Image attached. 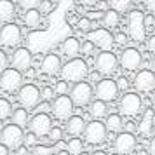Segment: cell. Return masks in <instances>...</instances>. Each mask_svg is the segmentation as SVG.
<instances>
[{
    "label": "cell",
    "mask_w": 155,
    "mask_h": 155,
    "mask_svg": "<svg viewBox=\"0 0 155 155\" xmlns=\"http://www.w3.org/2000/svg\"><path fill=\"white\" fill-rule=\"evenodd\" d=\"M63 80L66 82H84L85 78L89 77V66L82 58H75V59H68L63 64V70H61Z\"/></svg>",
    "instance_id": "1"
},
{
    "label": "cell",
    "mask_w": 155,
    "mask_h": 155,
    "mask_svg": "<svg viewBox=\"0 0 155 155\" xmlns=\"http://www.w3.org/2000/svg\"><path fill=\"white\" fill-rule=\"evenodd\" d=\"M145 18H147V16L143 14V11H140V9H133V11L129 12V19H127V25H129V35H131V38L136 40V42L145 40V35H147Z\"/></svg>",
    "instance_id": "2"
},
{
    "label": "cell",
    "mask_w": 155,
    "mask_h": 155,
    "mask_svg": "<svg viewBox=\"0 0 155 155\" xmlns=\"http://www.w3.org/2000/svg\"><path fill=\"white\" fill-rule=\"evenodd\" d=\"M40 98H42V92L40 89L33 84H25L18 91V101L21 103L23 108L26 110H33L40 105Z\"/></svg>",
    "instance_id": "3"
},
{
    "label": "cell",
    "mask_w": 155,
    "mask_h": 155,
    "mask_svg": "<svg viewBox=\"0 0 155 155\" xmlns=\"http://www.w3.org/2000/svg\"><path fill=\"white\" fill-rule=\"evenodd\" d=\"M0 143H4L9 150H11V148L18 150V148L25 143V133H23V127L14 126V124L5 126L4 129H2V133H0Z\"/></svg>",
    "instance_id": "4"
},
{
    "label": "cell",
    "mask_w": 155,
    "mask_h": 155,
    "mask_svg": "<svg viewBox=\"0 0 155 155\" xmlns=\"http://www.w3.org/2000/svg\"><path fill=\"white\" fill-rule=\"evenodd\" d=\"M143 108V101L138 92H126L119 101V112L126 117H136Z\"/></svg>",
    "instance_id": "5"
},
{
    "label": "cell",
    "mask_w": 155,
    "mask_h": 155,
    "mask_svg": "<svg viewBox=\"0 0 155 155\" xmlns=\"http://www.w3.org/2000/svg\"><path fill=\"white\" fill-rule=\"evenodd\" d=\"M92 96H94V89L89 82H78L71 87L70 98L75 106H87L92 103Z\"/></svg>",
    "instance_id": "6"
},
{
    "label": "cell",
    "mask_w": 155,
    "mask_h": 155,
    "mask_svg": "<svg viewBox=\"0 0 155 155\" xmlns=\"http://www.w3.org/2000/svg\"><path fill=\"white\" fill-rule=\"evenodd\" d=\"M106 133H108V129H106L105 122H101V120H91L84 131V138L91 145H101V143L106 141Z\"/></svg>",
    "instance_id": "7"
},
{
    "label": "cell",
    "mask_w": 155,
    "mask_h": 155,
    "mask_svg": "<svg viewBox=\"0 0 155 155\" xmlns=\"http://www.w3.org/2000/svg\"><path fill=\"white\" fill-rule=\"evenodd\" d=\"M117 94H119V85L112 78H101V82H98L96 87H94V96H96V99L105 101V103L113 101V99L117 98Z\"/></svg>",
    "instance_id": "8"
},
{
    "label": "cell",
    "mask_w": 155,
    "mask_h": 155,
    "mask_svg": "<svg viewBox=\"0 0 155 155\" xmlns=\"http://www.w3.org/2000/svg\"><path fill=\"white\" fill-rule=\"evenodd\" d=\"M117 64H119V58L113 54L112 51H101L96 59H94V66L96 71H99L101 75H110L117 70Z\"/></svg>",
    "instance_id": "9"
},
{
    "label": "cell",
    "mask_w": 155,
    "mask_h": 155,
    "mask_svg": "<svg viewBox=\"0 0 155 155\" xmlns=\"http://www.w3.org/2000/svg\"><path fill=\"white\" fill-rule=\"evenodd\" d=\"M23 87V75L21 71L14 68H7L4 73H0V89L5 92L19 91Z\"/></svg>",
    "instance_id": "10"
},
{
    "label": "cell",
    "mask_w": 155,
    "mask_h": 155,
    "mask_svg": "<svg viewBox=\"0 0 155 155\" xmlns=\"http://www.w3.org/2000/svg\"><path fill=\"white\" fill-rule=\"evenodd\" d=\"M87 40H91L101 51H112V45L115 44V37L106 28H94L87 33Z\"/></svg>",
    "instance_id": "11"
},
{
    "label": "cell",
    "mask_w": 155,
    "mask_h": 155,
    "mask_svg": "<svg viewBox=\"0 0 155 155\" xmlns=\"http://www.w3.org/2000/svg\"><path fill=\"white\" fill-rule=\"evenodd\" d=\"M119 63L124 70L136 71L141 66V63H143V56H141V52L136 47H126L119 58Z\"/></svg>",
    "instance_id": "12"
},
{
    "label": "cell",
    "mask_w": 155,
    "mask_h": 155,
    "mask_svg": "<svg viewBox=\"0 0 155 155\" xmlns=\"http://www.w3.org/2000/svg\"><path fill=\"white\" fill-rule=\"evenodd\" d=\"M73 106L70 96H58L52 101V115L59 120H68L73 117Z\"/></svg>",
    "instance_id": "13"
},
{
    "label": "cell",
    "mask_w": 155,
    "mask_h": 155,
    "mask_svg": "<svg viewBox=\"0 0 155 155\" xmlns=\"http://www.w3.org/2000/svg\"><path fill=\"white\" fill-rule=\"evenodd\" d=\"M21 42V28L16 23H7L0 28V44L5 47H16Z\"/></svg>",
    "instance_id": "14"
},
{
    "label": "cell",
    "mask_w": 155,
    "mask_h": 155,
    "mask_svg": "<svg viewBox=\"0 0 155 155\" xmlns=\"http://www.w3.org/2000/svg\"><path fill=\"white\" fill-rule=\"evenodd\" d=\"M28 126L33 134H37L38 138H44V136H49V133L52 131V120L47 113H37L35 117H31Z\"/></svg>",
    "instance_id": "15"
},
{
    "label": "cell",
    "mask_w": 155,
    "mask_h": 155,
    "mask_svg": "<svg viewBox=\"0 0 155 155\" xmlns=\"http://www.w3.org/2000/svg\"><path fill=\"white\" fill-rule=\"evenodd\" d=\"M31 63H33V56H31L30 49H26V47H18L11 56V68H14L18 71L30 70Z\"/></svg>",
    "instance_id": "16"
},
{
    "label": "cell",
    "mask_w": 155,
    "mask_h": 155,
    "mask_svg": "<svg viewBox=\"0 0 155 155\" xmlns=\"http://www.w3.org/2000/svg\"><path fill=\"white\" fill-rule=\"evenodd\" d=\"M113 148L119 155H129L134 152L136 148V138H134L133 133H126L122 131L115 136V141H113Z\"/></svg>",
    "instance_id": "17"
},
{
    "label": "cell",
    "mask_w": 155,
    "mask_h": 155,
    "mask_svg": "<svg viewBox=\"0 0 155 155\" xmlns=\"http://www.w3.org/2000/svg\"><path fill=\"white\" fill-rule=\"evenodd\" d=\"M134 87L140 92H148L155 87V73L152 70H141L134 77Z\"/></svg>",
    "instance_id": "18"
},
{
    "label": "cell",
    "mask_w": 155,
    "mask_h": 155,
    "mask_svg": "<svg viewBox=\"0 0 155 155\" xmlns=\"http://www.w3.org/2000/svg\"><path fill=\"white\" fill-rule=\"evenodd\" d=\"M40 70L42 73L45 75H51V77H54L58 73H61L63 70V64H61V59L58 54H45L42 59V64H40Z\"/></svg>",
    "instance_id": "19"
},
{
    "label": "cell",
    "mask_w": 155,
    "mask_h": 155,
    "mask_svg": "<svg viewBox=\"0 0 155 155\" xmlns=\"http://www.w3.org/2000/svg\"><path fill=\"white\" fill-rule=\"evenodd\" d=\"M80 45H82V44L78 42V38L68 37V38H64L63 44H61V52H63L68 59H75V58H78V54H80Z\"/></svg>",
    "instance_id": "20"
},
{
    "label": "cell",
    "mask_w": 155,
    "mask_h": 155,
    "mask_svg": "<svg viewBox=\"0 0 155 155\" xmlns=\"http://www.w3.org/2000/svg\"><path fill=\"white\" fill-rule=\"evenodd\" d=\"M85 127H87V122H85L80 115H73L71 119L66 120L64 129H66V133L71 134V136H78V134H84Z\"/></svg>",
    "instance_id": "21"
},
{
    "label": "cell",
    "mask_w": 155,
    "mask_h": 155,
    "mask_svg": "<svg viewBox=\"0 0 155 155\" xmlns=\"http://www.w3.org/2000/svg\"><path fill=\"white\" fill-rule=\"evenodd\" d=\"M89 113H91L92 120H101L103 117H108V108H106L105 101H99V99H94L91 105H89Z\"/></svg>",
    "instance_id": "22"
},
{
    "label": "cell",
    "mask_w": 155,
    "mask_h": 155,
    "mask_svg": "<svg viewBox=\"0 0 155 155\" xmlns=\"http://www.w3.org/2000/svg\"><path fill=\"white\" fill-rule=\"evenodd\" d=\"M105 126L110 133H122L124 131V122H122V117L120 113H110L105 120Z\"/></svg>",
    "instance_id": "23"
},
{
    "label": "cell",
    "mask_w": 155,
    "mask_h": 155,
    "mask_svg": "<svg viewBox=\"0 0 155 155\" xmlns=\"http://www.w3.org/2000/svg\"><path fill=\"white\" fill-rule=\"evenodd\" d=\"M16 16V5L11 0H0V21L9 23Z\"/></svg>",
    "instance_id": "24"
},
{
    "label": "cell",
    "mask_w": 155,
    "mask_h": 155,
    "mask_svg": "<svg viewBox=\"0 0 155 155\" xmlns=\"http://www.w3.org/2000/svg\"><path fill=\"white\" fill-rule=\"evenodd\" d=\"M11 120H12V124H14V126L25 127L26 124H30V120H31V119H30V115H28V110H26V108H23V106H19V108H14Z\"/></svg>",
    "instance_id": "25"
},
{
    "label": "cell",
    "mask_w": 155,
    "mask_h": 155,
    "mask_svg": "<svg viewBox=\"0 0 155 155\" xmlns=\"http://www.w3.org/2000/svg\"><path fill=\"white\" fill-rule=\"evenodd\" d=\"M153 110L150 108V110H145L143 112V117H141L140 124H138V131H140L141 134H148L150 133V129H152V126H153Z\"/></svg>",
    "instance_id": "26"
},
{
    "label": "cell",
    "mask_w": 155,
    "mask_h": 155,
    "mask_svg": "<svg viewBox=\"0 0 155 155\" xmlns=\"http://www.w3.org/2000/svg\"><path fill=\"white\" fill-rule=\"evenodd\" d=\"M119 23H120V14L117 11H113V9H108L105 12V16H103V26L106 30H113L119 26Z\"/></svg>",
    "instance_id": "27"
},
{
    "label": "cell",
    "mask_w": 155,
    "mask_h": 155,
    "mask_svg": "<svg viewBox=\"0 0 155 155\" xmlns=\"http://www.w3.org/2000/svg\"><path fill=\"white\" fill-rule=\"evenodd\" d=\"M40 18H42V14L38 12V9H33V11H26L23 14V21L28 28H37L40 25Z\"/></svg>",
    "instance_id": "28"
},
{
    "label": "cell",
    "mask_w": 155,
    "mask_h": 155,
    "mask_svg": "<svg viewBox=\"0 0 155 155\" xmlns=\"http://www.w3.org/2000/svg\"><path fill=\"white\" fill-rule=\"evenodd\" d=\"M68 152H70V155H82L84 153V145H82V140H78V138H71V140H68Z\"/></svg>",
    "instance_id": "29"
},
{
    "label": "cell",
    "mask_w": 155,
    "mask_h": 155,
    "mask_svg": "<svg viewBox=\"0 0 155 155\" xmlns=\"http://www.w3.org/2000/svg\"><path fill=\"white\" fill-rule=\"evenodd\" d=\"M12 105L11 101L5 98H0V120H7L9 117H12Z\"/></svg>",
    "instance_id": "30"
},
{
    "label": "cell",
    "mask_w": 155,
    "mask_h": 155,
    "mask_svg": "<svg viewBox=\"0 0 155 155\" xmlns=\"http://www.w3.org/2000/svg\"><path fill=\"white\" fill-rule=\"evenodd\" d=\"M108 4H110V9L117 12H124V11H129L133 0H108Z\"/></svg>",
    "instance_id": "31"
},
{
    "label": "cell",
    "mask_w": 155,
    "mask_h": 155,
    "mask_svg": "<svg viewBox=\"0 0 155 155\" xmlns=\"http://www.w3.org/2000/svg\"><path fill=\"white\" fill-rule=\"evenodd\" d=\"M91 26H94V25H92V21L87 18V16H82V18L78 19V23H77V26H75V28H77L78 31L89 33V31H91Z\"/></svg>",
    "instance_id": "32"
},
{
    "label": "cell",
    "mask_w": 155,
    "mask_h": 155,
    "mask_svg": "<svg viewBox=\"0 0 155 155\" xmlns=\"http://www.w3.org/2000/svg\"><path fill=\"white\" fill-rule=\"evenodd\" d=\"M40 2H42V0H18L19 7H21L25 12H26V11H33L35 7H38Z\"/></svg>",
    "instance_id": "33"
},
{
    "label": "cell",
    "mask_w": 155,
    "mask_h": 155,
    "mask_svg": "<svg viewBox=\"0 0 155 155\" xmlns=\"http://www.w3.org/2000/svg\"><path fill=\"white\" fill-rule=\"evenodd\" d=\"M68 91H71V89H68V82H66V80H59V82H56V85H54V92H56L58 96H66Z\"/></svg>",
    "instance_id": "34"
},
{
    "label": "cell",
    "mask_w": 155,
    "mask_h": 155,
    "mask_svg": "<svg viewBox=\"0 0 155 155\" xmlns=\"http://www.w3.org/2000/svg\"><path fill=\"white\" fill-rule=\"evenodd\" d=\"M52 9H54V2L52 0H42L40 5H38V12L40 14H49V12H52Z\"/></svg>",
    "instance_id": "35"
},
{
    "label": "cell",
    "mask_w": 155,
    "mask_h": 155,
    "mask_svg": "<svg viewBox=\"0 0 155 155\" xmlns=\"http://www.w3.org/2000/svg\"><path fill=\"white\" fill-rule=\"evenodd\" d=\"M47 138H49L51 143H54V145H56V143H59V141H61V138H63V131H61L59 127H52V131L49 133V136H47Z\"/></svg>",
    "instance_id": "36"
},
{
    "label": "cell",
    "mask_w": 155,
    "mask_h": 155,
    "mask_svg": "<svg viewBox=\"0 0 155 155\" xmlns=\"http://www.w3.org/2000/svg\"><path fill=\"white\" fill-rule=\"evenodd\" d=\"M37 145H38V136H37V134H33L31 131L25 134V147H26V148H28V147L35 148Z\"/></svg>",
    "instance_id": "37"
},
{
    "label": "cell",
    "mask_w": 155,
    "mask_h": 155,
    "mask_svg": "<svg viewBox=\"0 0 155 155\" xmlns=\"http://www.w3.org/2000/svg\"><path fill=\"white\" fill-rule=\"evenodd\" d=\"M94 49H96V45H94L91 40H84V42H82V45H80V52H82V54H85V56L92 54V52H94Z\"/></svg>",
    "instance_id": "38"
},
{
    "label": "cell",
    "mask_w": 155,
    "mask_h": 155,
    "mask_svg": "<svg viewBox=\"0 0 155 155\" xmlns=\"http://www.w3.org/2000/svg\"><path fill=\"white\" fill-rule=\"evenodd\" d=\"M52 148L47 147V145H37L35 148H33V155H52Z\"/></svg>",
    "instance_id": "39"
},
{
    "label": "cell",
    "mask_w": 155,
    "mask_h": 155,
    "mask_svg": "<svg viewBox=\"0 0 155 155\" xmlns=\"http://www.w3.org/2000/svg\"><path fill=\"white\" fill-rule=\"evenodd\" d=\"M11 63V59L7 58V54L4 52V51L0 49V73H4V71L7 70V64Z\"/></svg>",
    "instance_id": "40"
},
{
    "label": "cell",
    "mask_w": 155,
    "mask_h": 155,
    "mask_svg": "<svg viewBox=\"0 0 155 155\" xmlns=\"http://www.w3.org/2000/svg\"><path fill=\"white\" fill-rule=\"evenodd\" d=\"M40 92H42V99H44V101H51V99L54 98V87L45 85V87H44Z\"/></svg>",
    "instance_id": "41"
},
{
    "label": "cell",
    "mask_w": 155,
    "mask_h": 155,
    "mask_svg": "<svg viewBox=\"0 0 155 155\" xmlns=\"http://www.w3.org/2000/svg\"><path fill=\"white\" fill-rule=\"evenodd\" d=\"M113 37H115V44L120 45V47H124V45L129 42V40H127V35L124 33V31H119V33H115Z\"/></svg>",
    "instance_id": "42"
},
{
    "label": "cell",
    "mask_w": 155,
    "mask_h": 155,
    "mask_svg": "<svg viewBox=\"0 0 155 155\" xmlns=\"http://www.w3.org/2000/svg\"><path fill=\"white\" fill-rule=\"evenodd\" d=\"M47 112H52V103H49V101H42L37 106V113H47Z\"/></svg>",
    "instance_id": "43"
},
{
    "label": "cell",
    "mask_w": 155,
    "mask_h": 155,
    "mask_svg": "<svg viewBox=\"0 0 155 155\" xmlns=\"http://www.w3.org/2000/svg\"><path fill=\"white\" fill-rule=\"evenodd\" d=\"M103 16H105V12H103V11H91V12L87 14V18H89L91 21H94V19H96V21H98V19H101V21H103Z\"/></svg>",
    "instance_id": "44"
},
{
    "label": "cell",
    "mask_w": 155,
    "mask_h": 155,
    "mask_svg": "<svg viewBox=\"0 0 155 155\" xmlns=\"http://www.w3.org/2000/svg\"><path fill=\"white\" fill-rule=\"evenodd\" d=\"M147 152H148V155H155V136H152V140L148 141Z\"/></svg>",
    "instance_id": "45"
},
{
    "label": "cell",
    "mask_w": 155,
    "mask_h": 155,
    "mask_svg": "<svg viewBox=\"0 0 155 155\" xmlns=\"http://www.w3.org/2000/svg\"><path fill=\"white\" fill-rule=\"evenodd\" d=\"M145 7H147L148 12L155 14V0H145Z\"/></svg>",
    "instance_id": "46"
},
{
    "label": "cell",
    "mask_w": 155,
    "mask_h": 155,
    "mask_svg": "<svg viewBox=\"0 0 155 155\" xmlns=\"http://www.w3.org/2000/svg\"><path fill=\"white\" fill-rule=\"evenodd\" d=\"M117 85H119V91H126L127 89V78H124V77H120L119 80H117Z\"/></svg>",
    "instance_id": "47"
},
{
    "label": "cell",
    "mask_w": 155,
    "mask_h": 155,
    "mask_svg": "<svg viewBox=\"0 0 155 155\" xmlns=\"http://www.w3.org/2000/svg\"><path fill=\"white\" fill-rule=\"evenodd\" d=\"M147 47H148V51H150V52H155V35H152L147 40Z\"/></svg>",
    "instance_id": "48"
},
{
    "label": "cell",
    "mask_w": 155,
    "mask_h": 155,
    "mask_svg": "<svg viewBox=\"0 0 155 155\" xmlns=\"http://www.w3.org/2000/svg\"><path fill=\"white\" fill-rule=\"evenodd\" d=\"M78 19H80V18H77V16H66V23H68V25H71V26H77V23H78Z\"/></svg>",
    "instance_id": "49"
},
{
    "label": "cell",
    "mask_w": 155,
    "mask_h": 155,
    "mask_svg": "<svg viewBox=\"0 0 155 155\" xmlns=\"http://www.w3.org/2000/svg\"><path fill=\"white\" fill-rule=\"evenodd\" d=\"M35 77H37V71L33 70V68H30V70L25 71V78H26V80H31V78H35Z\"/></svg>",
    "instance_id": "50"
},
{
    "label": "cell",
    "mask_w": 155,
    "mask_h": 155,
    "mask_svg": "<svg viewBox=\"0 0 155 155\" xmlns=\"http://www.w3.org/2000/svg\"><path fill=\"white\" fill-rule=\"evenodd\" d=\"M136 127H138V126H136L134 122H126V126H124V131H126V133H133Z\"/></svg>",
    "instance_id": "51"
},
{
    "label": "cell",
    "mask_w": 155,
    "mask_h": 155,
    "mask_svg": "<svg viewBox=\"0 0 155 155\" xmlns=\"http://www.w3.org/2000/svg\"><path fill=\"white\" fill-rule=\"evenodd\" d=\"M82 5H87V7H91V5H98L99 0H78Z\"/></svg>",
    "instance_id": "52"
},
{
    "label": "cell",
    "mask_w": 155,
    "mask_h": 155,
    "mask_svg": "<svg viewBox=\"0 0 155 155\" xmlns=\"http://www.w3.org/2000/svg\"><path fill=\"white\" fill-rule=\"evenodd\" d=\"M89 78H91L92 82H101V78H99V71H92V73H89Z\"/></svg>",
    "instance_id": "53"
},
{
    "label": "cell",
    "mask_w": 155,
    "mask_h": 155,
    "mask_svg": "<svg viewBox=\"0 0 155 155\" xmlns=\"http://www.w3.org/2000/svg\"><path fill=\"white\" fill-rule=\"evenodd\" d=\"M0 155H9V148L4 143H0Z\"/></svg>",
    "instance_id": "54"
},
{
    "label": "cell",
    "mask_w": 155,
    "mask_h": 155,
    "mask_svg": "<svg viewBox=\"0 0 155 155\" xmlns=\"http://www.w3.org/2000/svg\"><path fill=\"white\" fill-rule=\"evenodd\" d=\"M26 152H28L26 147H19L18 150H16V153H18V155H26Z\"/></svg>",
    "instance_id": "55"
},
{
    "label": "cell",
    "mask_w": 155,
    "mask_h": 155,
    "mask_svg": "<svg viewBox=\"0 0 155 155\" xmlns=\"http://www.w3.org/2000/svg\"><path fill=\"white\" fill-rule=\"evenodd\" d=\"M150 68H152V71L155 73V56L152 58V61H150Z\"/></svg>",
    "instance_id": "56"
},
{
    "label": "cell",
    "mask_w": 155,
    "mask_h": 155,
    "mask_svg": "<svg viewBox=\"0 0 155 155\" xmlns=\"http://www.w3.org/2000/svg\"><path fill=\"white\" fill-rule=\"evenodd\" d=\"M89 155H108L106 152H101V150H96V152H92V153H89Z\"/></svg>",
    "instance_id": "57"
},
{
    "label": "cell",
    "mask_w": 155,
    "mask_h": 155,
    "mask_svg": "<svg viewBox=\"0 0 155 155\" xmlns=\"http://www.w3.org/2000/svg\"><path fill=\"white\" fill-rule=\"evenodd\" d=\"M54 155H70V152L68 150H61V152H56Z\"/></svg>",
    "instance_id": "58"
},
{
    "label": "cell",
    "mask_w": 155,
    "mask_h": 155,
    "mask_svg": "<svg viewBox=\"0 0 155 155\" xmlns=\"http://www.w3.org/2000/svg\"><path fill=\"white\" fill-rule=\"evenodd\" d=\"M153 106H155V94H153Z\"/></svg>",
    "instance_id": "59"
},
{
    "label": "cell",
    "mask_w": 155,
    "mask_h": 155,
    "mask_svg": "<svg viewBox=\"0 0 155 155\" xmlns=\"http://www.w3.org/2000/svg\"><path fill=\"white\" fill-rule=\"evenodd\" d=\"M31 155H33V153H31Z\"/></svg>",
    "instance_id": "60"
}]
</instances>
